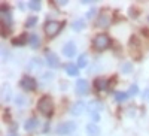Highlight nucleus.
<instances>
[{"label":"nucleus","mask_w":149,"mask_h":136,"mask_svg":"<svg viewBox=\"0 0 149 136\" xmlns=\"http://www.w3.org/2000/svg\"><path fill=\"white\" fill-rule=\"evenodd\" d=\"M37 109L40 111L42 114L45 115H52V111H54V102L49 96H43L39 99L37 102Z\"/></svg>","instance_id":"1"},{"label":"nucleus","mask_w":149,"mask_h":136,"mask_svg":"<svg viewBox=\"0 0 149 136\" xmlns=\"http://www.w3.org/2000/svg\"><path fill=\"white\" fill-rule=\"evenodd\" d=\"M93 46H94V49H97V51H104L106 48L110 46V38L104 33L97 34L94 38V41H93Z\"/></svg>","instance_id":"2"},{"label":"nucleus","mask_w":149,"mask_h":136,"mask_svg":"<svg viewBox=\"0 0 149 136\" xmlns=\"http://www.w3.org/2000/svg\"><path fill=\"white\" fill-rule=\"evenodd\" d=\"M74 130H76V123H74V121H64V123H60V124L55 127V133L60 135V136L72 135Z\"/></svg>","instance_id":"3"},{"label":"nucleus","mask_w":149,"mask_h":136,"mask_svg":"<svg viewBox=\"0 0 149 136\" xmlns=\"http://www.w3.org/2000/svg\"><path fill=\"white\" fill-rule=\"evenodd\" d=\"M60 26H63V24H60L57 21H48L45 24V33H46L48 38H54V36L60 32V29H61Z\"/></svg>","instance_id":"4"},{"label":"nucleus","mask_w":149,"mask_h":136,"mask_svg":"<svg viewBox=\"0 0 149 136\" xmlns=\"http://www.w3.org/2000/svg\"><path fill=\"white\" fill-rule=\"evenodd\" d=\"M19 85H21L24 90H27V91H34V90L37 88L36 79H34L33 76H29V75H26V76L19 81Z\"/></svg>","instance_id":"5"},{"label":"nucleus","mask_w":149,"mask_h":136,"mask_svg":"<svg viewBox=\"0 0 149 136\" xmlns=\"http://www.w3.org/2000/svg\"><path fill=\"white\" fill-rule=\"evenodd\" d=\"M110 21H112V18H110V15L107 14V12H102V14L98 15L97 21H95V26L98 29H106V27L110 26Z\"/></svg>","instance_id":"6"},{"label":"nucleus","mask_w":149,"mask_h":136,"mask_svg":"<svg viewBox=\"0 0 149 136\" xmlns=\"http://www.w3.org/2000/svg\"><path fill=\"white\" fill-rule=\"evenodd\" d=\"M86 103L84 102V100H78V102H74L73 105H72V108H70V112H72V115H82L85 111H86Z\"/></svg>","instance_id":"7"},{"label":"nucleus","mask_w":149,"mask_h":136,"mask_svg":"<svg viewBox=\"0 0 149 136\" xmlns=\"http://www.w3.org/2000/svg\"><path fill=\"white\" fill-rule=\"evenodd\" d=\"M63 55L64 57H69V58H72V57H74V54H76V43H74L73 41H69V42H66L64 43V46H63Z\"/></svg>","instance_id":"8"},{"label":"nucleus","mask_w":149,"mask_h":136,"mask_svg":"<svg viewBox=\"0 0 149 136\" xmlns=\"http://www.w3.org/2000/svg\"><path fill=\"white\" fill-rule=\"evenodd\" d=\"M0 17H2V24H5V26H10L12 24V15H10V9L8 8V5H2V8H0Z\"/></svg>","instance_id":"9"},{"label":"nucleus","mask_w":149,"mask_h":136,"mask_svg":"<svg viewBox=\"0 0 149 136\" xmlns=\"http://www.w3.org/2000/svg\"><path fill=\"white\" fill-rule=\"evenodd\" d=\"M88 91H90V84H88V81L86 79H78L76 81V93L79 94V96H85V94H88Z\"/></svg>","instance_id":"10"},{"label":"nucleus","mask_w":149,"mask_h":136,"mask_svg":"<svg viewBox=\"0 0 149 136\" xmlns=\"http://www.w3.org/2000/svg\"><path fill=\"white\" fill-rule=\"evenodd\" d=\"M46 64L49 67H58L60 66V60H58L57 54L51 53L49 49H46Z\"/></svg>","instance_id":"11"},{"label":"nucleus","mask_w":149,"mask_h":136,"mask_svg":"<svg viewBox=\"0 0 149 136\" xmlns=\"http://www.w3.org/2000/svg\"><path fill=\"white\" fill-rule=\"evenodd\" d=\"M88 111L90 114H98L100 111H103V103L100 100H91L88 103Z\"/></svg>","instance_id":"12"},{"label":"nucleus","mask_w":149,"mask_h":136,"mask_svg":"<svg viewBox=\"0 0 149 136\" xmlns=\"http://www.w3.org/2000/svg\"><path fill=\"white\" fill-rule=\"evenodd\" d=\"M37 126H39V120H37L36 117H31V118H29L26 123H24V130L33 132V130L37 129Z\"/></svg>","instance_id":"13"},{"label":"nucleus","mask_w":149,"mask_h":136,"mask_svg":"<svg viewBox=\"0 0 149 136\" xmlns=\"http://www.w3.org/2000/svg\"><path fill=\"white\" fill-rule=\"evenodd\" d=\"M86 133H88V136H102V130L95 123H90L86 126Z\"/></svg>","instance_id":"14"},{"label":"nucleus","mask_w":149,"mask_h":136,"mask_svg":"<svg viewBox=\"0 0 149 136\" xmlns=\"http://www.w3.org/2000/svg\"><path fill=\"white\" fill-rule=\"evenodd\" d=\"M107 85H109V82H107L104 78H97V79L94 81V87H95L97 91H104V90L107 88Z\"/></svg>","instance_id":"15"},{"label":"nucleus","mask_w":149,"mask_h":136,"mask_svg":"<svg viewBox=\"0 0 149 136\" xmlns=\"http://www.w3.org/2000/svg\"><path fill=\"white\" fill-rule=\"evenodd\" d=\"M66 72H67V75H69V76H78V73H79V67H78V64L69 63V64L66 66Z\"/></svg>","instance_id":"16"},{"label":"nucleus","mask_w":149,"mask_h":136,"mask_svg":"<svg viewBox=\"0 0 149 136\" xmlns=\"http://www.w3.org/2000/svg\"><path fill=\"white\" fill-rule=\"evenodd\" d=\"M29 36L27 34H21V36H17L15 39H12V45H15V46H22V45H26L27 43V39Z\"/></svg>","instance_id":"17"},{"label":"nucleus","mask_w":149,"mask_h":136,"mask_svg":"<svg viewBox=\"0 0 149 136\" xmlns=\"http://www.w3.org/2000/svg\"><path fill=\"white\" fill-rule=\"evenodd\" d=\"M10 97H12V90L8 87L6 84H3V87H2V100L3 102H9Z\"/></svg>","instance_id":"18"},{"label":"nucleus","mask_w":149,"mask_h":136,"mask_svg":"<svg viewBox=\"0 0 149 136\" xmlns=\"http://www.w3.org/2000/svg\"><path fill=\"white\" fill-rule=\"evenodd\" d=\"M72 29H73L74 32H81V30H84V29H85V21L81 20V18L74 20V21L72 22Z\"/></svg>","instance_id":"19"},{"label":"nucleus","mask_w":149,"mask_h":136,"mask_svg":"<svg viewBox=\"0 0 149 136\" xmlns=\"http://www.w3.org/2000/svg\"><path fill=\"white\" fill-rule=\"evenodd\" d=\"M29 42H30V45H31L33 49H37V48H39V45H40V39H39V36H37V34L29 36Z\"/></svg>","instance_id":"20"},{"label":"nucleus","mask_w":149,"mask_h":136,"mask_svg":"<svg viewBox=\"0 0 149 136\" xmlns=\"http://www.w3.org/2000/svg\"><path fill=\"white\" fill-rule=\"evenodd\" d=\"M39 67H42V60L37 58V57L31 58L30 60V64H29V69L30 70H34V69H39Z\"/></svg>","instance_id":"21"},{"label":"nucleus","mask_w":149,"mask_h":136,"mask_svg":"<svg viewBox=\"0 0 149 136\" xmlns=\"http://www.w3.org/2000/svg\"><path fill=\"white\" fill-rule=\"evenodd\" d=\"M86 64H88V55H86V54H81L78 57V67L84 69Z\"/></svg>","instance_id":"22"},{"label":"nucleus","mask_w":149,"mask_h":136,"mask_svg":"<svg viewBox=\"0 0 149 136\" xmlns=\"http://www.w3.org/2000/svg\"><path fill=\"white\" fill-rule=\"evenodd\" d=\"M29 8L31 11H34V12H39L42 9V3L39 2V0H31V2L29 3Z\"/></svg>","instance_id":"23"},{"label":"nucleus","mask_w":149,"mask_h":136,"mask_svg":"<svg viewBox=\"0 0 149 136\" xmlns=\"http://www.w3.org/2000/svg\"><path fill=\"white\" fill-rule=\"evenodd\" d=\"M15 103H17L18 106H26V105L29 103V100H27V97H26V96L18 94V96L15 97Z\"/></svg>","instance_id":"24"},{"label":"nucleus","mask_w":149,"mask_h":136,"mask_svg":"<svg viewBox=\"0 0 149 136\" xmlns=\"http://www.w3.org/2000/svg\"><path fill=\"white\" fill-rule=\"evenodd\" d=\"M130 96H128V93H125V91H116L115 93V100L116 102H124L125 99H128Z\"/></svg>","instance_id":"25"},{"label":"nucleus","mask_w":149,"mask_h":136,"mask_svg":"<svg viewBox=\"0 0 149 136\" xmlns=\"http://www.w3.org/2000/svg\"><path fill=\"white\" fill-rule=\"evenodd\" d=\"M121 70H122V73H130L131 70H133V63H122L121 64Z\"/></svg>","instance_id":"26"},{"label":"nucleus","mask_w":149,"mask_h":136,"mask_svg":"<svg viewBox=\"0 0 149 136\" xmlns=\"http://www.w3.org/2000/svg\"><path fill=\"white\" fill-rule=\"evenodd\" d=\"M36 22H37V17H36V15H34V17H30V18L26 21V29H31Z\"/></svg>","instance_id":"27"},{"label":"nucleus","mask_w":149,"mask_h":136,"mask_svg":"<svg viewBox=\"0 0 149 136\" xmlns=\"http://www.w3.org/2000/svg\"><path fill=\"white\" fill-rule=\"evenodd\" d=\"M137 93H139V87L136 84H133L131 87H130V90H128V96H136Z\"/></svg>","instance_id":"28"},{"label":"nucleus","mask_w":149,"mask_h":136,"mask_svg":"<svg viewBox=\"0 0 149 136\" xmlns=\"http://www.w3.org/2000/svg\"><path fill=\"white\" fill-rule=\"evenodd\" d=\"M95 12H97V9H95V8H93L91 11H88V14H86V18H93V17L95 15Z\"/></svg>","instance_id":"29"},{"label":"nucleus","mask_w":149,"mask_h":136,"mask_svg":"<svg viewBox=\"0 0 149 136\" xmlns=\"http://www.w3.org/2000/svg\"><path fill=\"white\" fill-rule=\"evenodd\" d=\"M143 100H145V102H149V88H146V90L143 91Z\"/></svg>","instance_id":"30"},{"label":"nucleus","mask_w":149,"mask_h":136,"mask_svg":"<svg viewBox=\"0 0 149 136\" xmlns=\"http://www.w3.org/2000/svg\"><path fill=\"white\" fill-rule=\"evenodd\" d=\"M90 117H91V120H93L94 123H97L98 120H100V117H98V114H90Z\"/></svg>","instance_id":"31"},{"label":"nucleus","mask_w":149,"mask_h":136,"mask_svg":"<svg viewBox=\"0 0 149 136\" xmlns=\"http://www.w3.org/2000/svg\"><path fill=\"white\" fill-rule=\"evenodd\" d=\"M57 3H58L60 6H64V5H67L69 2H67V0H60V2H57Z\"/></svg>","instance_id":"32"},{"label":"nucleus","mask_w":149,"mask_h":136,"mask_svg":"<svg viewBox=\"0 0 149 136\" xmlns=\"http://www.w3.org/2000/svg\"><path fill=\"white\" fill-rule=\"evenodd\" d=\"M81 3L82 5H90V3H94V2H91V0H81Z\"/></svg>","instance_id":"33"}]
</instances>
